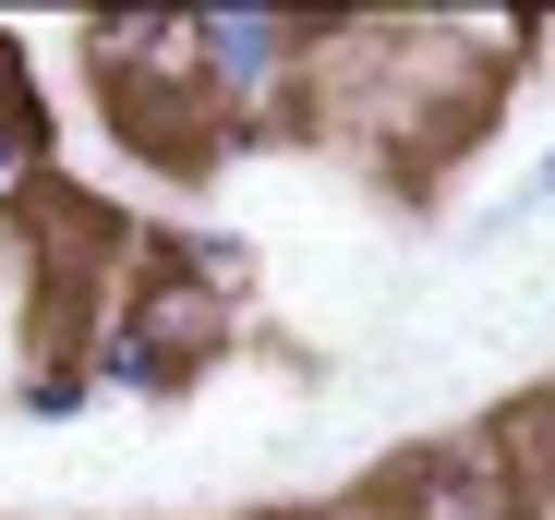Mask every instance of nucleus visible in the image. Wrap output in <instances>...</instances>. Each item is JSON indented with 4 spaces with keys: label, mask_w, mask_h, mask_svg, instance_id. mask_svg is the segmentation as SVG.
<instances>
[{
    "label": "nucleus",
    "mask_w": 555,
    "mask_h": 520,
    "mask_svg": "<svg viewBox=\"0 0 555 520\" xmlns=\"http://www.w3.org/2000/svg\"><path fill=\"white\" fill-rule=\"evenodd\" d=\"M302 73H314V25H278V13H194V85H206V110L218 134H254L302 98Z\"/></svg>",
    "instance_id": "obj_2"
},
{
    "label": "nucleus",
    "mask_w": 555,
    "mask_h": 520,
    "mask_svg": "<svg viewBox=\"0 0 555 520\" xmlns=\"http://www.w3.org/2000/svg\"><path fill=\"white\" fill-rule=\"evenodd\" d=\"M519 206H555V145H543V169H531V194Z\"/></svg>",
    "instance_id": "obj_5"
},
{
    "label": "nucleus",
    "mask_w": 555,
    "mask_h": 520,
    "mask_svg": "<svg viewBox=\"0 0 555 520\" xmlns=\"http://www.w3.org/2000/svg\"><path fill=\"white\" fill-rule=\"evenodd\" d=\"M519 448H531V460H519V520H555V399L519 423Z\"/></svg>",
    "instance_id": "obj_4"
},
{
    "label": "nucleus",
    "mask_w": 555,
    "mask_h": 520,
    "mask_svg": "<svg viewBox=\"0 0 555 520\" xmlns=\"http://www.w3.org/2000/svg\"><path fill=\"white\" fill-rule=\"evenodd\" d=\"M85 399H98V376H85V352H49V364L25 376V411H37V423H73Z\"/></svg>",
    "instance_id": "obj_3"
},
{
    "label": "nucleus",
    "mask_w": 555,
    "mask_h": 520,
    "mask_svg": "<svg viewBox=\"0 0 555 520\" xmlns=\"http://www.w3.org/2000/svg\"><path fill=\"white\" fill-rule=\"evenodd\" d=\"M85 73L109 85V122L145 157H206L218 145V110L194 85V13H109V25H85Z\"/></svg>",
    "instance_id": "obj_1"
}]
</instances>
